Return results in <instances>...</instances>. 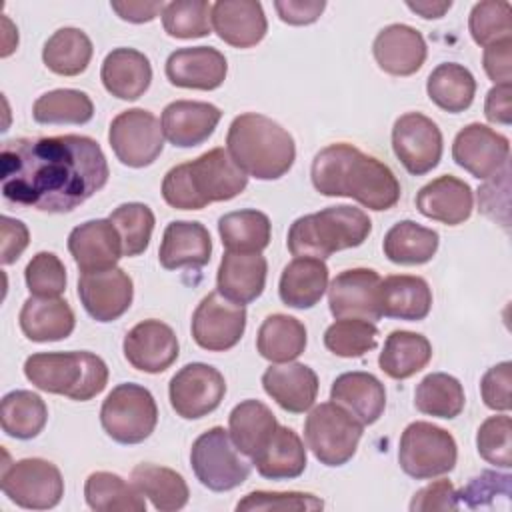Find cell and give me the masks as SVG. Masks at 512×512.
<instances>
[{"label":"cell","instance_id":"ac0fdd59","mask_svg":"<svg viewBox=\"0 0 512 512\" xmlns=\"http://www.w3.org/2000/svg\"><path fill=\"white\" fill-rule=\"evenodd\" d=\"M380 274L372 268H352L340 272L328 286V306L332 316L362 318L376 322L382 318L378 308Z\"/></svg>","mask_w":512,"mask_h":512},{"label":"cell","instance_id":"7a4b0ae2","mask_svg":"<svg viewBox=\"0 0 512 512\" xmlns=\"http://www.w3.org/2000/svg\"><path fill=\"white\" fill-rule=\"evenodd\" d=\"M312 184L324 196H348L370 210H388L400 200V182L376 156L336 142L312 160Z\"/></svg>","mask_w":512,"mask_h":512},{"label":"cell","instance_id":"e575fe53","mask_svg":"<svg viewBox=\"0 0 512 512\" xmlns=\"http://www.w3.org/2000/svg\"><path fill=\"white\" fill-rule=\"evenodd\" d=\"M430 358L432 344L426 336L408 330H394L386 336L384 348L378 356V366L386 376L406 380L426 368Z\"/></svg>","mask_w":512,"mask_h":512},{"label":"cell","instance_id":"ee69618b","mask_svg":"<svg viewBox=\"0 0 512 512\" xmlns=\"http://www.w3.org/2000/svg\"><path fill=\"white\" fill-rule=\"evenodd\" d=\"M48 420L46 402L30 390H12L2 398V430L18 440L36 438Z\"/></svg>","mask_w":512,"mask_h":512},{"label":"cell","instance_id":"603a6c76","mask_svg":"<svg viewBox=\"0 0 512 512\" xmlns=\"http://www.w3.org/2000/svg\"><path fill=\"white\" fill-rule=\"evenodd\" d=\"M210 22L218 38L234 48L256 46L268 30L264 8L256 0H218L212 4Z\"/></svg>","mask_w":512,"mask_h":512},{"label":"cell","instance_id":"f6af8a7d","mask_svg":"<svg viewBox=\"0 0 512 512\" xmlns=\"http://www.w3.org/2000/svg\"><path fill=\"white\" fill-rule=\"evenodd\" d=\"M464 388L458 378L446 372H432L420 380L414 392V406L428 416L456 418L464 410Z\"/></svg>","mask_w":512,"mask_h":512},{"label":"cell","instance_id":"6f0895ef","mask_svg":"<svg viewBox=\"0 0 512 512\" xmlns=\"http://www.w3.org/2000/svg\"><path fill=\"white\" fill-rule=\"evenodd\" d=\"M458 492L450 480H436L424 488H420L412 502V512H428V510H456L458 508Z\"/></svg>","mask_w":512,"mask_h":512},{"label":"cell","instance_id":"484cf974","mask_svg":"<svg viewBox=\"0 0 512 512\" xmlns=\"http://www.w3.org/2000/svg\"><path fill=\"white\" fill-rule=\"evenodd\" d=\"M416 208L430 220L446 226H458L470 218L474 194L464 180L444 174L418 190Z\"/></svg>","mask_w":512,"mask_h":512},{"label":"cell","instance_id":"9c48e42d","mask_svg":"<svg viewBox=\"0 0 512 512\" xmlns=\"http://www.w3.org/2000/svg\"><path fill=\"white\" fill-rule=\"evenodd\" d=\"M456 460L458 446L448 430L422 420L404 428L398 446V462L408 476L430 480L454 470Z\"/></svg>","mask_w":512,"mask_h":512},{"label":"cell","instance_id":"8d00e7d4","mask_svg":"<svg viewBox=\"0 0 512 512\" xmlns=\"http://www.w3.org/2000/svg\"><path fill=\"white\" fill-rule=\"evenodd\" d=\"M440 236L436 230L420 226L412 220H402L394 224L382 242L384 256L402 266H418L426 264L434 258L438 250Z\"/></svg>","mask_w":512,"mask_h":512},{"label":"cell","instance_id":"f35d334b","mask_svg":"<svg viewBox=\"0 0 512 512\" xmlns=\"http://www.w3.org/2000/svg\"><path fill=\"white\" fill-rule=\"evenodd\" d=\"M132 484L154 504L156 510L174 512L188 504L190 490L182 474L158 464H138L130 474Z\"/></svg>","mask_w":512,"mask_h":512},{"label":"cell","instance_id":"d4e9b609","mask_svg":"<svg viewBox=\"0 0 512 512\" xmlns=\"http://www.w3.org/2000/svg\"><path fill=\"white\" fill-rule=\"evenodd\" d=\"M268 262L260 252H230L220 260L216 274L218 292L234 304L254 302L266 286Z\"/></svg>","mask_w":512,"mask_h":512},{"label":"cell","instance_id":"9a60e30c","mask_svg":"<svg viewBox=\"0 0 512 512\" xmlns=\"http://www.w3.org/2000/svg\"><path fill=\"white\" fill-rule=\"evenodd\" d=\"M192 338L208 352L234 348L246 330V310L230 302L218 290L202 298L192 314Z\"/></svg>","mask_w":512,"mask_h":512},{"label":"cell","instance_id":"680465c9","mask_svg":"<svg viewBox=\"0 0 512 512\" xmlns=\"http://www.w3.org/2000/svg\"><path fill=\"white\" fill-rule=\"evenodd\" d=\"M484 70L494 84H510L512 78V40H502L484 48Z\"/></svg>","mask_w":512,"mask_h":512},{"label":"cell","instance_id":"4fadbf2b","mask_svg":"<svg viewBox=\"0 0 512 512\" xmlns=\"http://www.w3.org/2000/svg\"><path fill=\"white\" fill-rule=\"evenodd\" d=\"M226 394L224 376L210 364L182 366L170 380L168 398L172 410L184 420H196L214 412Z\"/></svg>","mask_w":512,"mask_h":512},{"label":"cell","instance_id":"d6986e66","mask_svg":"<svg viewBox=\"0 0 512 512\" xmlns=\"http://www.w3.org/2000/svg\"><path fill=\"white\" fill-rule=\"evenodd\" d=\"M124 356L132 368L148 374H160L178 358V338L174 330L160 320H142L124 336Z\"/></svg>","mask_w":512,"mask_h":512},{"label":"cell","instance_id":"8fae6325","mask_svg":"<svg viewBox=\"0 0 512 512\" xmlns=\"http://www.w3.org/2000/svg\"><path fill=\"white\" fill-rule=\"evenodd\" d=\"M2 492L20 508L48 510L64 496V480L56 464L44 458H24L2 468Z\"/></svg>","mask_w":512,"mask_h":512},{"label":"cell","instance_id":"30bf717a","mask_svg":"<svg viewBox=\"0 0 512 512\" xmlns=\"http://www.w3.org/2000/svg\"><path fill=\"white\" fill-rule=\"evenodd\" d=\"M190 464L200 484L212 492L238 488L250 476V464L240 456L228 430L222 426H214L194 440Z\"/></svg>","mask_w":512,"mask_h":512},{"label":"cell","instance_id":"9f6ffc18","mask_svg":"<svg viewBox=\"0 0 512 512\" xmlns=\"http://www.w3.org/2000/svg\"><path fill=\"white\" fill-rule=\"evenodd\" d=\"M510 380H512V364L508 360L486 370V374L480 380V394L488 408L496 412H508L512 408Z\"/></svg>","mask_w":512,"mask_h":512},{"label":"cell","instance_id":"44dd1931","mask_svg":"<svg viewBox=\"0 0 512 512\" xmlns=\"http://www.w3.org/2000/svg\"><path fill=\"white\" fill-rule=\"evenodd\" d=\"M68 250L80 272L108 270L124 256L122 240L110 220L98 218L76 226L68 236Z\"/></svg>","mask_w":512,"mask_h":512},{"label":"cell","instance_id":"d6a6232c","mask_svg":"<svg viewBox=\"0 0 512 512\" xmlns=\"http://www.w3.org/2000/svg\"><path fill=\"white\" fill-rule=\"evenodd\" d=\"M258 474L268 480L298 478L306 468V448L300 436L288 426H276L268 442L250 458Z\"/></svg>","mask_w":512,"mask_h":512},{"label":"cell","instance_id":"6125c7cd","mask_svg":"<svg viewBox=\"0 0 512 512\" xmlns=\"http://www.w3.org/2000/svg\"><path fill=\"white\" fill-rule=\"evenodd\" d=\"M484 116L492 124L508 126L512 122V86L510 84H494L484 102Z\"/></svg>","mask_w":512,"mask_h":512},{"label":"cell","instance_id":"f1b7e54d","mask_svg":"<svg viewBox=\"0 0 512 512\" xmlns=\"http://www.w3.org/2000/svg\"><path fill=\"white\" fill-rule=\"evenodd\" d=\"M330 400L350 412L362 426H370L386 408V390L370 372H344L332 382Z\"/></svg>","mask_w":512,"mask_h":512},{"label":"cell","instance_id":"d590c367","mask_svg":"<svg viewBox=\"0 0 512 512\" xmlns=\"http://www.w3.org/2000/svg\"><path fill=\"white\" fill-rule=\"evenodd\" d=\"M278 422L260 400H242L228 416V434L240 454L252 458L274 434Z\"/></svg>","mask_w":512,"mask_h":512},{"label":"cell","instance_id":"f546056e","mask_svg":"<svg viewBox=\"0 0 512 512\" xmlns=\"http://www.w3.org/2000/svg\"><path fill=\"white\" fill-rule=\"evenodd\" d=\"M378 308L386 318L418 322L430 314L432 290L422 276L392 274L380 280Z\"/></svg>","mask_w":512,"mask_h":512},{"label":"cell","instance_id":"6da1fadb","mask_svg":"<svg viewBox=\"0 0 512 512\" xmlns=\"http://www.w3.org/2000/svg\"><path fill=\"white\" fill-rule=\"evenodd\" d=\"M110 170L100 144L82 134L14 138L0 154L6 202L40 212H70L108 182Z\"/></svg>","mask_w":512,"mask_h":512},{"label":"cell","instance_id":"5bb4252c","mask_svg":"<svg viewBox=\"0 0 512 512\" xmlns=\"http://www.w3.org/2000/svg\"><path fill=\"white\" fill-rule=\"evenodd\" d=\"M442 148V132L432 118L420 112H406L394 122L392 150L410 174L422 176L436 168Z\"/></svg>","mask_w":512,"mask_h":512},{"label":"cell","instance_id":"f907efd6","mask_svg":"<svg viewBox=\"0 0 512 512\" xmlns=\"http://www.w3.org/2000/svg\"><path fill=\"white\" fill-rule=\"evenodd\" d=\"M212 4L204 0H176L162 10V26L172 38H202L210 34Z\"/></svg>","mask_w":512,"mask_h":512},{"label":"cell","instance_id":"74e56055","mask_svg":"<svg viewBox=\"0 0 512 512\" xmlns=\"http://www.w3.org/2000/svg\"><path fill=\"white\" fill-rule=\"evenodd\" d=\"M256 348L270 362H292L306 348V326L294 316L270 314L258 328Z\"/></svg>","mask_w":512,"mask_h":512},{"label":"cell","instance_id":"91938a15","mask_svg":"<svg viewBox=\"0 0 512 512\" xmlns=\"http://www.w3.org/2000/svg\"><path fill=\"white\" fill-rule=\"evenodd\" d=\"M274 8L282 22L290 26H306L320 18L326 8L324 0H276Z\"/></svg>","mask_w":512,"mask_h":512},{"label":"cell","instance_id":"ffe728a7","mask_svg":"<svg viewBox=\"0 0 512 512\" xmlns=\"http://www.w3.org/2000/svg\"><path fill=\"white\" fill-rule=\"evenodd\" d=\"M228 62L212 46L178 48L166 60V78L178 88L216 90L226 80Z\"/></svg>","mask_w":512,"mask_h":512},{"label":"cell","instance_id":"4316f807","mask_svg":"<svg viewBox=\"0 0 512 512\" xmlns=\"http://www.w3.org/2000/svg\"><path fill=\"white\" fill-rule=\"evenodd\" d=\"M264 392L286 412L302 414L312 408L318 396L316 372L300 362H284L264 370Z\"/></svg>","mask_w":512,"mask_h":512},{"label":"cell","instance_id":"1f68e13d","mask_svg":"<svg viewBox=\"0 0 512 512\" xmlns=\"http://www.w3.org/2000/svg\"><path fill=\"white\" fill-rule=\"evenodd\" d=\"M20 330L32 342H56L74 332L76 318L70 304L62 298L30 296L18 316Z\"/></svg>","mask_w":512,"mask_h":512},{"label":"cell","instance_id":"7dc6e473","mask_svg":"<svg viewBox=\"0 0 512 512\" xmlns=\"http://www.w3.org/2000/svg\"><path fill=\"white\" fill-rule=\"evenodd\" d=\"M114 228L118 230V236L122 240V252L124 256H140L152 238L154 230V212L142 204V202H126L112 210L108 218Z\"/></svg>","mask_w":512,"mask_h":512},{"label":"cell","instance_id":"ab89813d","mask_svg":"<svg viewBox=\"0 0 512 512\" xmlns=\"http://www.w3.org/2000/svg\"><path fill=\"white\" fill-rule=\"evenodd\" d=\"M86 504L96 512H144L146 496L112 472H92L84 484Z\"/></svg>","mask_w":512,"mask_h":512},{"label":"cell","instance_id":"277c9868","mask_svg":"<svg viewBox=\"0 0 512 512\" xmlns=\"http://www.w3.org/2000/svg\"><path fill=\"white\" fill-rule=\"evenodd\" d=\"M226 150L236 166L258 180L282 178L296 160L292 134L276 120L246 112L232 120L226 134Z\"/></svg>","mask_w":512,"mask_h":512},{"label":"cell","instance_id":"bcb514c9","mask_svg":"<svg viewBox=\"0 0 512 512\" xmlns=\"http://www.w3.org/2000/svg\"><path fill=\"white\" fill-rule=\"evenodd\" d=\"M94 116L90 96L74 88H56L42 94L32 106L38 124H86Z\"/></svg>","mask_w":512,"mask_h":512},{"label":"cell","instance_id":"11a10c76","mask_svg":"<svg viewBox=\"0 0 512 512\" xmlns=\"http://www.w3.org/2000/svg\"><path fill=\"white\" fill-rule=\"evenodd\" d=\"M510 474H498L492 470L480 472V476L472 478L466 488L458 492V500H464L470 508L488 506L494 496L508 498L510 496Z\"/></svg>","mask_w":512,"mask_h":512},{"label":"cell","instance_id":"8992f818","mask_svg":"<svg viewBox=\"0 0 512 512\" xmlns=\"http://www.w3.org/2000/svg\"><path fill=\"white\" fill-rule=\"evenodd\" d=\"M24 376L40 390L86 402L108 384L106 362L92 352H38L26 358Z\"/></svg>","mask_w":512,"mask_h":512},{"label":"cell","instance_id":"681fc988","mask_svg":"<svg viewBox=\"0 0 512 512\" xmlns=\"http://www.w3.org/2000/svg\"><path fill=\"white\" fill-rule=\"evenodd\" d=\"M512 6L506 0H484L472 6L468 28L472 40L480 46H490L502 40H512Z\"/></svg>","mask_w":512,"mask_h":512},{"label":"cell","instance_id":"e7e4bbea","mask_svg":"<svg viewBox=\"0 0 512 512\" xmlns=\"http://www.w3.org/2000/svg\"><path fill=\"white\" fill-rule=\"evenodd\" d=\"M406 6L416 12L418 16L430 20V18H442L450 8H452V2L450 0H444V2H430V0H420V2H406Z\"/></svg>","mask_w":512,"mask_h":512},{"label":"cell","instance_id":"2e32d148","mask_svg":"<svg viewBox=\"0 0 512 512\" xmlns=\"http://www.w3.org/2000/svg\"><path fill=\"white\" fill-rule=\"evenodd\" d=\"M510 142L486 124L464 126L452 142L454 162L478 180H490L508 166Z\"/></svg>","mask_w":512,"mask_h":512},{"label":"cell","instance_id":"c3c4849f","mask_svg":"<svg viewBox=\"0 0 512 512\" xmlns=\"http://www.w3.org/2000/svg\"><path fill=\"white\" fill-rule=\"evenodd\" d=\"M378 328L362 318H338L324 332V346L340 358H358L376 348Z\"/></svg>","mask_w":512,"mask_h":512},{"label":"cell","instance_id":"3957f363","mask_svg":"<svg viewBox=\"0 0 512 512\" xmlns=\"http://www.w3.org/2000/svg\"><path fill=\"white\" fill-rule=\"evenodd\" d=\"M248 176L228 150L212 148L198 158L170 168L162 180V198L176 210H202L244 192Z\"/></svg>","mask_w":512,"mask_h":512},{"label":"cell","instance_id":"cb8c5ba5","mask_svg":"<svg viewBox=\"0 0 512 512\" xmlns=\"http://www.w3.org/2000/svg\"><path fill=\"white\" fill-rule=\"evenodd\" d=\"M378 66L392 76L416 74L428 54L424 36L408 24H390L382 28L372 44Z\"/></svg>","mask_w":512,"mask_h":512},{"label":"cell","instance_id":"94428289","mask_svg":"<svg viewBox=\"0 0 512 512\" xmlns=\"http://www.w3.org/2000/svg\"><path fill=\"white\" fill-rule=\"evenodd\" d=\"M0 232H2V264H14L20 254L26 250L28 242H30V234L24 222L10 218V216H2L0 218Z\"/></svg>","mask_w":512,"mask_h":512},{"label":"cell","instance_id":"52a82bcc","mask_svg":"<svg viewBox=\"0 0 512 512\" xmlns=\"http://www.w3.org/2000/svg\"><path fill=\"white\" fill-rule=\"evenodd\" d=\"M100 424L118 444L144 442L158 424V406L152 392L132 382L114 386L102 402Z\"/></svg>","mask_w":512,"mask_h":512},{"label":"cell","instance_id":"be15d7a7","mask_svg":"<svg viewBox=\"0 0 512 512\" xmlns=\"http://www.w3.org/2000/svg\"><path fill=\"white\" fill-rule=\"evenodd\" d=\"M164 2H142V0H128V2H110V8L126 22L144 24L154 20L164 10Z\"/></svg>","mask_w":512,"mask_h":512},{"label":"cell","instance_id":"4dcf8cb0","mask_svg":"<svg viewBox=\"0 0 512 512\" xmlns=\"http://www.w3.org/2000/svg\"><path fill=\"white\" fill-rule=\"evenodd\" d=\"M104 88L120 100H138L152 82L148 56L134 48H114L106 54L100 70Z\"/></svg>","mask_w":512,"mask_h":512},{"label":"cell","instance_id":"83f0119b","mask_svg":"<svg viewBox=\"0 0 512 512\" xmlns=\"http://www.w3.org/2000/svg\"><path fill=\"white\" fill-rule=\"evenodd\" d=\"M212 240L204 224L174 220L166 226L158 250L160 266L166 270L202 268L210 262Z\"/></svg>","mask_w":512,"mask_h":512},{"label":"cell","instance_id":"7c38bea8","mask_svg":"<svg viewBox=\"0 0 512 512\" xmlns=\"http://www.w3.org/2000/svg\"><path fill=\"white\" fill-rule=\"evenodd\" d=\"M108 142L124 166L144 168L162 154V124L152 112L144 108H130L110 122Z\"/></svg>","mask_w":512,"mask_h":512},{"label":"cell","instance_id":"60d3db41","mask_svg":"<svg viewBox=\"0 0 512 512\" xmlns=\"http://www.w3.org/2000/svg\"><path fill=\"white\" fill-rule=\"evenodd\" d=\"M92 40L80 28L64 26L56 30L42 48L46 68L58 76H78L92 60Z\"/></svg>","mask_w":512,"mask_h":512},{"label":"cell","instance_id":"5b68a950","mask_svg":"<svg viewBox=\"0 0 512 512\" xmlns=\"http://www.w3.org/2000/svg\"><path fill=\"white\" fill-rule=\"evenodd\" d=\"M370 230L372 222L364 210L340 204L296 218L288 230L286 244L296 258L326 260L334 252L364 244Z\"/></svg>","mask_w":512,"mask_h":512},{"label":"cell","instance_id":"836d02e7","mask_svg":"<svg viewBox=\"0 0 512 512\" xmlns=\"http://www.w3.org/2000/svg\"><path fill=\"white\" fill-rule=\"evenodd\" d=\"M328 288V266L320 258L300 256L288 262L280 274V300L298 310L312 308Z\"/></svg>","mask_w":512,"mask_h":512},{"label":"cell","instance_id":"7402d4cb","mask_svg":"<svg viewBox=\"0 0 512 512\" xmlns=\"http://www.w3.org/2000/svg\"><path fill=\"white\" fill-rule=\"evenodd\" d=\"M222 112L210 102L174 100L162 110L164 138L178 148H192L206 142L216 130Z\"/></svg>","mask_w":512,"mask_h":512},{"label":"cell","instance_id":"f5cc1de1","mask_svg":"<svg viewBox=\"0 0 512 512\" xmlns=\"http://www.w3.org/2000/svg\"><path fill=\"white\" fill-rule=\"evenodd\" d=\"M512 422L508 414H498L486 418L476 434L478 454L494 466H512Z\"/></svg>","mask_w":512,"mask_h":512},{"label":"cell","instance_id":"ba28073f","mask_svg":"<svg viewBox=\"0 0 512 512\" xmlns=\"http://www.w3.org/2000/svg\"><path fill=\"white\" fill-rule=\"evenodd\" d=\"M362 424L336 402H322L304 422V438L316 460L324 466L346 464L362 438Z\"/></svg>","mask_w":512,"mask_h":512},{"label":"cell","instance_id":"db71d44e","mask_svg":"<svg viewBox=\"0 0 512 512\" xmlns=\"http://www.w3.org/2000/svg\"><path fill=\"white\" fill-rule=\"evenodd\" d=\"M324 502L308 492H268V490H256L246 494L238 504V512H260V510H272V512H314L322 510Z\"/></svg>","mask_w":512,"mask_h":512},{"label":"cell","instance_id":"7bdbcfd3","mask_svg":"<svg viewBox=\"0 0 512 512\" xmlns=\"http://www.w3.org/2000/svg\"><path fill=\"white\" fill-rule=\"evenodd\" d=\"M218 234L230 252H262L270 244L272 224L260 210H236L218 220Z\"/></svg>","mask_w":512,"mask_h":512},{"label":"cell","instance_id":"816d5d0a","mask_svg":"<svg viewBox=\"0 0 512 512\" xmlns=\"http://www.w3.org/2000/svg\"><path fill=\"white\" fill-rule=\"evenodd\" d=\"M24 280L32 296L60 298L66 290V268L54 252H38L26 264Z\"/></svg>","mask_w":512,"mask_h":512},{"label":"cell","instance_id":"b9f144b4","mask_svg":"<svg viewBox=\"0 0 512 512\" xmlns=\"http://www.w3.org/2000/svg\"><path fill=\"white\" fill-rule=\"evenodd\" d=\"M428 98L450 114L470 108L476 94V80L472 72L456 62L438 64L426 80Z\"/></svg>","mask_w":512,"mask_h":512},{"label":"cell","instance_id":"e0dca14e","mask_svg":"<svg viewBox=\"0 0 512 512\" xmlns=\"http://www.w3.org/2000/svg\"><path fill=\"white\" fill-rule=\"evenodd\" d=\"M78 298L96 322H112L130 308L134 284L118 266L98 272H82L78 278Z\"/></svg>","mask_w":512,"mask_h":512}]
</instances>
